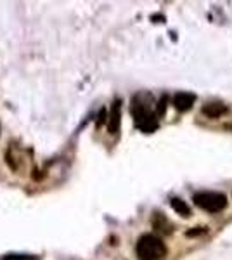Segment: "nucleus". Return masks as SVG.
Returning a JSON list of instances; mask_svg holds the SVG:
<instances>
[{"label": "nucleus", "mask_w": 232, "mask_h": 260, "mask_svg": "<svg viewBox=\"0 0 232 260\" xmlns=\"http://www.w3.org/2000/svg\"><path fill=\"white\" fill-rule=\"evenodd\" d=\"M136 253L139 260H161L167 255V246L161 241V238L154 236V234H144L139 238Z\"/></svg>", "instance_id": "nucleus-1"}, {"label": "nucleus", "mask_w": 232, "mask_h": 260, "mask_svg": "<svg viewBox=\"0 0 232 260\" xmlns=\"http://www.w3.org/2000/svg\"><path fill=\"white\" fill-rule=\"evenodd\" d=\"M194 203L210 213H218L227 207V196L215 191H203L194 194Z\"/></svg>", "instance_id": "nucleus-2"}, {"label": "nucleus", "mask_w": 232, "mask_h": 260, "mask_svg": "<svg viewBox=\"0 0 232 260\" xmlns=\"http://www.w3.org/2000/svg\"><path fill=\"white\" fill-rule=\"evenodd\" d=\"M132 115L136 118V123L146 132H151L153 128H156V118L154 115L149 111V108L146 104L139 103V99H136L132 103Z\"/></svg>", "instance_id": "nucleus-3"}, {"label": "nucleus", "mask_w": 232, "mask_h": 260, "mask_svg": "<svg viewBox=\"0 0 232 260\" xmlns=\"http://www.w3.org/2000/svg\"><path fill=\"white\" fill-rule=\"evenodd\" d=\"M194 101H196V95L194 94H189V92H177V94L174 95V106L175 110L179 111H189L192 108Z\"/></svg>", "instance_id": "nucleus-4"}, {"label": "nucleus", "mask_w": 232, "mask_h": 260, "mask_svg": "<svg viewBox=\"0 0 232 260\" xmlns=\"http://www.w3.org/2000/svg\"><path fill=\"white\" fill-rule=\"evenodd\" d=\"M120 118H121V106H120V101H115L111 108V113H109V121H108V128L109 134H118L120 130Z\"/></svg>", "instance_id": "nucleus-5"}, {"label": "nucleus", "mask_w": 232, "mask_h": 260, "mask_svg": "<svg viewBox=\"0 0 232 260\" xmlns=\"http://www.w3.org/2000/svg\"><path fill=\"white\" fill-rule=\"evenodd\" d=\"M205 116H208V118H220L222 115H225L227 113V106L222 103H206L203 106V110H201Z\"/></svg>", "instance_id": "nucleus-6"}, {"label": "nucleus", "mask_w": 232, "mask_h": 260, "mask_svg": "<svg viewBox=\"0 0 232 260\" xmlns=\"http://www.w3.org/2000/svg\"><path fill=\"white\" fill-rule=\"evenodd\" d=\"M172 208L179 213V215H182V217H189L191 215V210H189V207L185 205V201H182L180 198H174L172 200Z\"/></svg>", "instance_id": "nucleus-7"}, {"label": "nucleus", "mask_w": 232, "mask_h": 260, "mask_svg": "<svg viewBox=\"0 0 232 260\" xmlns=\"http://www.w3.org/2000/svg\"><path fill=\"white\" fill-rule=\"evenodd\" d=\"M4 260H37L33 255H21V253H11L7 257H4Z\"/></svg>", "instance_id": "nucleus-8"}, {"label": "nucleus", "mask_w": 232, "mask_h": 260, "mask_svg": "<svg viewBox=\"0 0 232 260\" xmlns=\"http://www.w3.org/2000/svg\"><path fill=\"white\" fill-rule=\"evenodd\" d=\"M205 233V228H196V231H187V236H196V234Z\"/></svg>", "instance_id": "nucleus-9"}]
</instances>
